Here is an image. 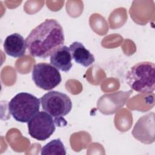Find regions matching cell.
<instances>
[{
    "label": "cell",
    "instance_id": "cell-9",
    "mask_svg": "<svg viewBox=\"0 0 155 155\" xmlns=\"http://www.w3.org/2000/svg\"><path fill=\"white\" fill-rule=\"evenodd\" d=\"M69 49L72 59L85 67L91 65L95 61L94 55L80 42H73L70 45Z\"/></svg>",
    "mask_w": 155,
    "mask_h": 155
},
{
    "label": "cell",
    "instance_id": "cell-8",
    "mask_svg": "<svg viewBox=\"0 0 155 155\" xmlns=\"http://www.w3.org/2000/svg\"><path fill=\"white\" fill-rule=\"evenodd\" d=\"M71 55L69 49L66 45H62L56 49L50 55V64L58 70L64 72H68L71 68Z\"/></svg>",
    "mask_w": 155,
    "mask_h": 155
},
{
    "label": "cell",
    "instance_id": "cell-3",
    "mask_svg": "<svg viewBox=\"0 0 155 155\" xmlns=\"http://www.w3.org/2000/svg\"><path fill=\"white\" fill-rule=\"evenodd\" d=\"M42 109L48 113L59 127L67 125L64 117L71 110L72 102L66 94L57 91H50L44 94L40 99Z\"/></svg>",
    "mask_w": 155,
    "mask_h": 155
},
{
    "label": "cell",
    "instance_id": "cell-10",
    "mask_svg": "<svg viewBox=\"0 0 155 155\" xmlns=\"http://www.w3.org/2000/svg\"><path fill=\"white\" fill-rule=\"evenodd\" d=\"M151 114L149 113L140 117L135 124L132 131V134L134 138L147 144L151 143L150 140L152 142H154L151 139L150 137Z\"/></svg>",
    "mask_w": 155,
    "mask_h": 155
},
{
    "label": "cell",
    "instance_id": "cell-11",
    "mask_svg": "<svg viewBox=\"0 0 155 155\" xmlns=\"http://www.w3.org/2000/svg\"><path fill=\"white\" fill-rule=\"evenodd\" d=\"M66 150L64 143L59 138L53 139L42 147L41 150V155L47 154H61L65 155Z\"/></svg>",
    "mask_w": 155,
    "mask_h": 155
},
{
    "label": "cell",
    "instance_id": "cell-7",
    "mask_svg": "<svg viewBox=\"0 0 155 155\" xmlns=\"http://www.w3.org/2000/svg\"><path fill=\"white\" fill-rule=\"evenodd\" d=\"M4 52L13 58H21L26 51L25 40L20 34L15 33L8 35L4 42Z\"/></svg>",
    "mask_w": 155,
    "mask_h": 155
},
{
    "label": "cell",
    "instance_id": "cell-4",
    "mask_svg": "<svg viewBox=\"0 0 155 155\" xmlns=\"http://www.w3.org/2000/svg\"><path fill=\"white\" fill-rule=\"evenodd\" d=\"M41 101L35 96L21 92L15 96L8 102V111L18 122L28 123L39 111Z\"/></svg>",
    "mask_w": 155,
    "mask_h": 155
},
{
    "label": "cell",
    "instance_id": "cell-1",
    "mask_svg": "<svg viewBox=\"0 0 155 155\" xmlns=\"http://www.w3.org/2000/svg\"><path fill=\"white\" fill-rule=\"evenodd\" d=\"M64 35L62 26L56 20L47 19L34 28L25 41L29 54L45 59L63 45Z\"/></svg>",
    "mask_w": 155,
    "mask_h": 155
},
{
    "label": "cell",
    "instance_id": "cell-2",
    "mask_svg": "<svg viewBox=\"0 0 155 155\" xmlns=\"http://www.w3.org/2000/svg\"><path fill=\"white\" fill-rule=\"evenodd\" d=\"M155 65L149 61L138 62L130 68L126 75L130 87L136 92L147 94L154 90Z\"/></svg>",
    "mask_w": 155,
    "mask_h": 155
},
{
    "label": "cell",
    "instance_id": "cell-5",
    "mask_svg": "<svg viewBox=\"0 0 155 155\" xmlns=\"http://www.w3.org/2000/svg\"><path fill=\"white\" fill-rule=\"evenodd\" d=\"M32 80L38 87L50 90L60 84L62 78L59 70L51 64L41 62L33 67Z\"/></svg>",
    "mask_w": 155,
    "mask_h": 155
},
{
    "label": "cell",
    "instance_id": "cell-6",
    "mask_svg": "<svg viewBox=\"0 0 155 155\" xmlns=\"http://www.w3.org/2000/svg\"><path fill=\"white\" fill-rule=\"evenodd\" d=\"M27 124L31 137L41 141L48 139L56 129L54 120L45 111L38 112Z\"/></svg>",
    "mask_w": 155,
    "mask_h": 155
}]
</instances>
